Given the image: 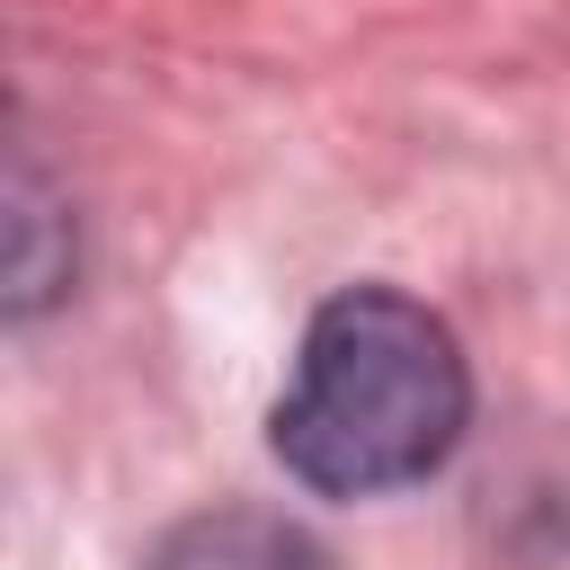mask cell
<instances>
[{
  "label": "cell",
  "instance_id": "6da1fadb",
  "mask_svg": "<svg viewBox=\"0 0 570 570\" xmlns=\"http://www.w3.org/2000/svg\"><path fill=\"white\" fill-rule=\"evenodd\" d=\"M463 436V356L410 294H338L294 356L276 401V454L312 490H401Z\"/></svg>",
  "mask_w": 570,
  "mask_h": 570
},
{
  "label": "cell",
  "instance_id": "7a4b0ae2",
  "mask_svg": "<svg viewBox=\"0 0 570 570\" xmlns=\"http://www.w3.org/2000/svg\"><path fill=\"white\" fill-rule=\"evenodd\" d=\"M151 570H330V552L285 525V517H258V508H214V517H187Z\"/></svg>",
  "mask_w": 570,
  "mask_h": 570
}]
</instances>
